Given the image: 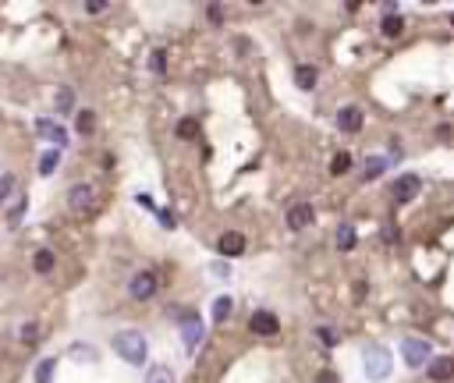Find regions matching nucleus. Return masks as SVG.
Returning <instances> with one entry per match:
<instances>
[{"mask_svg":"<svg viewBox=\"0 0 454 383\" xmlns=\"http://www.w3.org/2000/svg\"><path fill=\"white\" fill-rule=\"evenodd\" d=\"M110 345H114L117 358H125L128 366H146L150 348H146V337H142L139 330H117L110 337Z\"/></svg>","mask_w":454,"mask_h":383,"instance_id":"f257e3e1","label":"nucleus"},{"mask_svg":"<svg viewBox=\"0 0 454 383\" xmlns=\"http://www.w3.org/2000/svg\"><path fill=\"white\" fill-rule=\"evenodd\" d=\"M362 366H366V376H369V380H387L390 369H394V358H390V351H387L383 345H366Z\"/></svg>","mask_w":454,"mask_h":383,"instance_id":"f03ea898","label":"nucleus"},{"mask_svg":"<svg viewBox=\"0 0 454 383\" xmlns=\"http://www.w3.org/2000/svg\"><path fill=\"white\" fill-rule=\"evenodd\" d=\"M401 358H405V366H408V369H419V366H429L433 351H429L426 340H419V337H405V340H401Z\"/></svg>","mask_w":454,"mask_h":383,"instance_id":"7ed1b4c3","label":"nucleus"},{"mask_svg":"<svg viewBox=\"0 0 454 383\" xmlns=\"http://www.w3.org/2000/svg\"><path fill=\"white\" fill-rule=\"evenodd\" d=\"M128 294L135 298V302H150V298L156 294V273H150V270L135 273L128 281Z\"/></svg>","mask_w":454,"mask_h":383,"instance_id":"20e7f679","label":"nucleus"},{"mask_svg":"<svg viewBox=\"0 0 454 383\" xmlns=\"http://www.w3.org/2000/svg\"><path fill=\"white\" fill-rule=\"evenodd\" d=\"M68 206L75 213H93L96 209V192H93V185H75L68 192Z\"/></svg>","mask_w":454,"mask_h":383,"instance_id":"39448f33","label":"nucleus"},{"mask_svg":"<svg viewBox=\"0 0 454 383\" xmlns=\"http://www.w3.org/2000/svg\"><path fill=\"white\" fill-rule=\"evenodd\" d=\"M419 188H422V181L416 174H405V178L394 181V188H390V199H394V202H408V199L419 196Z\"/></svg>","mask_w":454,"mask_h":383,"instance_id":"423d86ee","label":"nucleus"},{"mask_svg":"<svg viewBox=\"0 0 454 383\" xmlns=\"http://www.w3.org/2000/svg\"><path fill=\"white\" fill-rule=\"evenodd\" d=\"M217 252L224 255V259H238V255H245V238L238 231H224L220 242H217Z\"/></svg>","mask_w":454,"mask_h":383,"instance_id":"0eeeda50","label":"nucleus"},{"mask_svg":"<svg viewBox=\"0 0 454 383\" xmlns=\"http://www.w3.org/2000/svg\"><path fill=\"white\" fill-rule=\"evenodd\" d=\"M277 327H280V323H277V316H274V312H266V309L252 312V319H249V330L259 334V337H274Z\"/></svg>","mask_w":454,"mask_h":383,"instance_id":"6e6552de","label":"nucleus"},{"mask_svg":"<svg viewBox=\"0 0 454 383\" xmlns=\"http://www.w3.org/2000/svg\"><path fill=\"white\" fill-rule=\"evenodd\" d=\"M426 376L433 383H444L454 376V358L451 355H440V358H429V366H426Z\"/></svg>","mask_w":454,"mask_h":383,"instance_id":"1a4fd4ad","label":"nucleus"},{"mask_svg":"<svg viewBox=\"0 0 454 383\" xmlns=\"http://www.w3.org/2000/svg\"><path fill=\"white\" fill-rule=\"evenodd\" d=\"M337 128L344 135H355L359 128H362V111L359 106H341V114H337Z\"/></svg>","mask_w":454,"mask_h":383,"instance_id":"9d476101","label":"nucleus"},{"mask_svg":"<svg viewBox=\"0 0 454 383\" xmlns=\"http://www.w3.org/2000/svg\"><path fill=\"white\" fill-rule=\"evenodd\" d=\"M309 224H313V206H309V202H298V206L287 209V227H291V231H302Z\"/></svg>","mask_w":454,"mask_h":383,"instance_id":"9b49d317","label":"nucleus"},{"mask_svg":"<svg viewBox=\"0 0 454 383\" xmlns=\"http://www.w3.org/2000/svg\"><path fill=\"white\" fill-rule=\"evenodd\" d=\"M181 340H184V348H189V351L199 348V340H202V319L199 316H189V323L181 327Z\"/></svg>","mask_w":454,"mask_h":383,"instance_id":"f8f14e48","label":"nucleus"},{"mask_svg":"<svg viewBox=\"0 0 454 383\" xmlns=\"http://www.w3.org/2000/svg\"><path fill=\"white\" fill-rule=\"evenodd\" d=\"M380 32H383L387 39H394V36H401V32H405V18H401L398 11H387V14L380 18Z\"/></svg>","mask_w":454,"mask_h":383,"instance_id":"ddd939ff","label":"nucleus"},{"mask_svg":"<svg viewBox=\"0 0 454 383\" xmlns=\"http://www.w3.org/2000/svg\"><path fill=\"white\" fill-rule=\"evenodd\" d=\"M387 167H390L387 156H366V163H362V181H377Z\"/></svg>","mask_w":454,"mask_h":383,"instance_id":"4468645a","label":"nucleus"},{"mask_svg":"<svg viewBox=\"0 0 454 383\" xmlns=\"http://www.w3.org/2000/svg\"><path fill=\"white\" fill-rule=\"evenodd\" d=\"M36 132H39V135H43V139H53L57 146H64V142H68V135H64V128H57L53 121H43V117H39V121H36Z\"/></svg>","mask_w":454,"mask_h":383,"instance_id":"2eb2a0df","label":"nucleus"},{"mask_svg":"<svg viewBox=\"0 0 454 383\" xmlns=\"http://www.w3.org/2000/svg\"><path fill=\"white\" fill-rule=\"evenodd\" d=\"M316 75H320V71L313 68V64H302V68L295 71V85H298V89H305V93L316 89Z\"/></svg>","mask_w":454,"mask_h":383,"instance_id":"dca6fc26","label":"nucleus"},{"mask_svg":"<svg viewBox=\"0 0 454 383\" xmlns=\"http://www.w3.org/2000/svg\"><path fill=\"white\" fill-rule=\"evenodd\" d=\"M355 242H359L355 227H352V224H341V227H337V248H341V252H352Z\"/></svg>","mask_w":454,"mask_h":383,"instance_id":"f3484780","label":"nucleus"},{"mask_svg":"<svg viewBox=\"0 0 454 383\" xmlns=\"http://www.w3.org/2000/svg\"><path fill=\"white\" fill-rule=\"evenodd\" d=\"M231 309H235V298H227V294L213 298V323H224V319L231 316Z\"/></svg>","mask_w":454,"mask_h":383,"instance_id":"a211bd4d","label":"nucleus"},{"mask_svg":"<svg viewBox=\"0 0 454 383\" xmlns=\"http://www.w3.org/2000/svg\"><path fill=\"white\" fill-rule=\"evenodd\" d=\"M53 263H57V259H53V252H50V248H39V252L32 255V270H36V273H50Z\"/></svg>","mask_w":454,"mask_h":383,"instance_id":"6ab92c4d","label":"nucleus"},{"mask_svg":"<svg viewBox=\"0 0 454 383\" xmlns=\"http://www.w3.org/2000/svg\"><path fill=\"white\" fill-rule=\"evenodd\" d=\"M57 163H60V153H57V149H50V153H43V156H39V178H50L53 174V170H57Z\"/></svg>","mask_w":454,"mask_h":383,"instance_id":"aec40b11","label":"nucleus"},{"mask_svg":"<svg viewBox=\"0 0 454 383\" xmlns=\"http://www.w3.org/2000/svg\"><path fill=\"white\" fill-rule=\"evenodd\" d=\"M174 135H178V139H195V135H199V121H195V117H181L178 128H174Z\"/></svg>","mask_w":454,"mask_h":383,"instance_id":"412c9836","label":"nucleus"},{"mask_svg":"<svg viewBox=\"0 0 454 383\" xmlns=\"http://www.w3.org/2000/svg\"><path fill=\"white\" fill-rule=\"evenodd\" d=\"M75 128H78V135H93V132H96V114H93V111H78Z\"/></svg>","mask_w":454,"mask_h":383,"instance_id":"4be33fe9","label":"nucleus"},{"mask_svg":"<svg viewBox=\"0 0 454 383\" xmlns=\"http://www.w3.org/2000/svg\"><path fill=\"white\" fill-rule=\"evenodd\" d=\"M53 369H57V358H43L36 366V383H53Z\"/></svg>","mask_w":454,"mask_h":383,"instance_id":"5701e85b","label":"nucleus"},{"mask_svg":"<svg viewBox=\"0 0 454 383\" xmlns=\"http://www.w3.org/2000/svg\"><path fill=\"white\" fill-rule=\"evenodd\" d=\"M146 383H174L171 366H153V369L146 373Z\"/></svg>","mask_w":454,"mask_h":383,"instance_id":"b1692460","label":"nucleus"},{"mask_svg":"<svg viewBox=\"0 0 454 383\" xmlns=\"http://www.w3.org/2000/svg\"><path fill=\"white\" fill-rule=\"evenodd\" d=\"M330 170H334L337 178H341V174H348V170H352V156H348V153H337V156H334V163H330Z\"/></svg>","mask_w":454,"mask_h":383,"instance_id":"393cba45","label":"nucleus"},{"mask_svg":"<svg viewBox=\"0 0 454 383\" xmlns=\"http://www.w3.org/2000/svg\"><path fill=\"white\" fill-rule=\"evenodd\" d=\"M71 103H75V93H71V89H60V93H57V111H60V114H68Z\"/></svg>","mask_w":454,"mask_h":383,"instance_id":"a878e982","label":"nucleus"},{"mask_svg":"<svg viewBox=\"0 0 454 383\" xmlns=\"http://www.w3.org/2000/svg\"><path fill=\"white\" fill-rule=\"evenodd\" d=\"M14 188H18L14 174H4V178H0V202H8V196H11Z\"/></svg>","mask_w":454,"mask_h":383,"instance_id":"bb28decb","label":"nucleus"},{"mask_svg":"<svg viewBox=\"0 0 454 383\" xmlns=\"http://www.w3.org/2000/svg\"><path fill=\"white\" fill-rule=\"evenodd\" d=\"M22 213H25V199H18V206L8 213V227H18V224H22Z\"/></svg>","mask_w":454,"mask_h":383,"instance_id":"cd10ccee","label":"nucleus"},{"mask_svg":"<svg viewBox=\"0 0 454 383\" xmlns=\"http://www.w3.org/2000/svg\"><path fill=\"white\" fill-rule=\"evenodd\" d=\"M150 68H153L156 75H163V71H167V57H163V50H156V54L150 57Z\"/></svg>","mask_w":454,"mask_h":383,"instance_id":"c85d7f7f","label":"nucleus"},{"mask_svg":"<svg viewBox=\"0 0 454 383\" xmlns=\"http://www.w3.org/2000/svg\"><path fill=\"white\" fill-rule=\"evenodd\" d=\"M316 337L323 340V345H326V348H334V345H337V334H334V330H330V327H320V330H316Z\"/></svg>","mask_w":454,"mask_h":383,"instance_id":"c756f323","label":"nucleus"},{"mask_svg":"<svg viewBox=\"0 0 454 383\" xmlns=\"http://www.w3.org/2000/svg\"><path fill=\"white\" fill-rule=\"evenodd\" d=\"M206 18H210L213 25H224V8L220 4H210V8H206Z\"/></svg>","mask_w":454,"mask_h":383,"instance_id":"7c9ffc66","label":"nucleus"},{"mask_svg":"<svg viewBox=\"0 0 454 383\" xmlns=\"http://www.w3.org/2000/svg\"><path fill=\"white\" fill-rule=\"evenodd\" d=\"M36 330H39L36 323H25V327H22V340H25V345H36V337H39Z\"/></svg>","mask_w":454,"mask_h":383,"instance_id":"2f4dec72","label":"nucleus"},{"mask_svg":"<svg viewBox=\"0 0 454 383\" xmlns=\"http://www.w3.org/2000/svg\"><path fill=\"white\" fill-rule=\"evenodd\" d=\"M86 11H89V14H99V11H107V0H89V4H86Z\"/></svg>","mask_w":454,"mask_h":383,"instance_id":"473e14b6","label":"nucleus"},{"mask_svg":"<svg viewBox=\"0 0 454 383\" xmlns=\"http://www.w3.org/2000/svg\"><path fill=\"white\" fill-rule=\"evenodd\" d=\"M316 383H341V380H337V373L323 369V373H316Z\"/></svg>","mask_w":454,"mask_h":383,"instance_id":"72a5a7b5","label":"nucleus"},{"mask_svg":"<svg viewBox=\"0 0 454 383\" xmlns=\"http://www.w3.org/2000/svg\"><path fill=\"white\" fill-rule=\"evenodd\" d=\"M451 132H454L451 124H437V139H440V142H451Z\"/></svg>","mask_w":454,"mask_h":383,"instance_id":"f704fd0d","label":"nucleus"},{"mask_svg":"<svg viewBox=\"0 0 454 383\" xmlns=\"http://www.w3.org/2000/svg\"><path fill=\"white\" fill-rule=\"evenodd\" d=\"M156 217H160V224H163V227H174V217H171V209H160Z\"/></svg>","mask_w":454,"mask_h":383,"instance_id":"c9c22d12","label":"nucleus"},{"mask_svg":"<svg viewBox=\"0 0 454 383\" xmlns=\"http://www.w3.org/2000/svg\"><path fill=\"white\" fill-rule=\"evenodd\" d=\"M213 277H231V266H227V263H213Z\"/></svg>","mask_w":454,"mask_h":383,"instance_id":"e433bc0d","label":"nucleus"},{"mask_svg":"<svg viewBox=\"0 0 454 383\" xmlns=\"http://www.w3.org/2000/svg\"><path fill=\"white\" fill-rule=\"evenodd\" d=\"M451 25H454V14H451Z\"/></svg>","mask_w":454,"mask_h":383,"instance_id":"4c0bfd02","label":"nucleus"}]
</instances>
